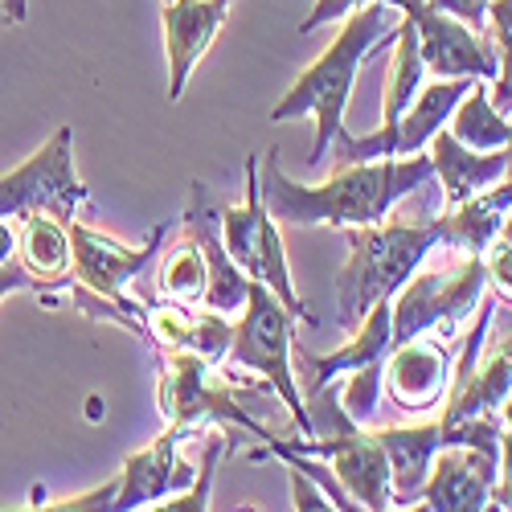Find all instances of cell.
Masks as SVG:
<instances>
[{
	"label": "cell",
	"mask_w": 512,
	"mask_h": 512,
	"mask_svg": "<svg viewBox=\"0 0 512 512\" xmlns=\"http://www.w3.org/2000/svg\"><path fill=\"white\" fill-rule=\"evenodd\" d=\"M435 177L431 152L414 156H386V160H361L340 164L324 185H300L283 177L279 152H267L259 193L267 213L279 226H377L390 218V209L422 189Z\"/></svg>",
	"instance_id": "1"
},
{
	"label": "cell",
	"mask_w": 512,
	"mask_h": 512,
	"mask_svg": "<svg viewBox=\"0 0 512 512\" xmlns=\"http://www.w3.org/2000/svg\"><path fill=\"white\" fill-rule=\"evenodd\" d=\"M390 13H402V9L365 5V9L349 13L332 46L300 78H295V87L275 103L271 123L304 119V115L316 119V144L308 152V168H316L328 156L332 140L345 132V107H349V95L357 87V74H361L365 58H373L381 46L398 41V25L402 21H390Z\"/></svg>",
	"instance_id": "2"
},
{
	"label": "cell",
	"mask_w": 512,
	"mask_h": 512,
	"mask_svg": "<svg viewBox=\"0 0 512 512\" xmlns=\"http://www.w3.org/2000/svg\"><path fill=\"white\" fill-rule=\"evenodd\" d=\"M443 246H447L443 213L426 226H406V222L349 226V259L336 275V304H340L336 320L345 328H357L377 300H390Z\"/></svg>",
	"instance_id": "3"
},
{
	"label": "cell",
	"mask_w": 512,
	"mask_h": 512,
	"mask_svg": "<svg viewBox=\"0 0 512 512\" xmlns=\"http://www.w3.org/2000/svg\"><path fill=\"white\" fill-rule=\"evenodd\" d=\"M291 324H295V316L279 304V295L267 283L250 279V295H246V308L238 312L226 361L238 369L259 373V381H267V386L283 398V406L291 410L295 431L304 439H312V418H308L304 394L295 386V369H291Z\"/></svg>",
	"instance_id": "4"
},
{
	"label": "cell",
	"mask_w": 512,
	"mask_h": 512,
	"mask_svg": "<svg viewBox=\"0 0 512 512\" xmlns=\"http://www.w3.org/2000/svg\"><path fill=\"white\" fill-rule=\"evenodd\" d=\"M222 242L230 250V259L238 263V271L254 283H267L279 304L304 324H316V316L304 308L300 291L291 283V267H287V250L279 238V222L267 213L263 193H259V156H246V197L242 205H222Z\"/></svg>",
	"instance_id": "5"
},
{
	"label": "cell",
	"mask_w": 512,
	"mask_h": 512,
	"mask_svg": "<svg viewBox=\"0 0 512 512\" xmlns=\"http://www.w3.org/2000/svg\"><path fill=\"white\" fill-rule=\"evenodd\" d=\"M156 410L160 418H168L173 426H226V431H246L254 439H275L271 426H263L259 418H250L246 406L234 402L230 381L213 373V365L189 349H164L160 357V390H156Z\"/></svg>",
	"instance_id": "6"
},
{
	"label": "cell",
	"mask_w": 512,
	"mask_h": 512,
	"mask_svg": "<svg viewBox=\"0 0 512 512\" xmlns=\"http://www.w3.org/2000/svg\"><path fill=\"white\" fill-rule=\"evenodd\" d=\"M484 287V254H463V263L451 267H418L394 291V345L426 336L431 328L455 332V324H463L480 308Z\"/></svg>",
	"instance_id": "7"
},
{
	"label": "cell",
	"mask_w": 512,
	"mask_h": 512,
	"mask_svg": "<svg viewBox=\"0 0 512 512\" xmlns=\"http://www.w3.org/2000/svg\"><path fill=\"white\" fill-rule=\"evenodd\" d=\"M82 201H87V185L78 181V168H74L70 123L58 127L13 173L0 177V218L5 222H21L29 213H54V218L70 222Z\"/></svg>",
	"instance_id": "8"
},
{
	"label": "cell",
	"mask_w": 512,
	"mask_h": 512,
	"mask_svg": "<svg viewBox=\"0 0 512 512\" xmlns=\"http://www.w3.org/2000/svg\"><path fill=\"white\" fill-rule=\"evenodd\" d=\"M488 328H492V304L480 308V316L472 320L459 345V361L447 381V398L439 406V426L476 418V414H496L500 402L512 394V332L500 336L484 353Z\"/></svg>",
	"instance_id": "9"
},
{
	"label": "cell",
	"mask_w": 512,
	"mask_h": 512,
	"mask_svg": "<svg viewBox=\"0 0 512 512\" xmlns=\"http://www.w3.org/2000/svg\"><path fill=\"white\" fill-rule=\"evenodd\" d=\"M66 230H70V250H74L70 275L78 279V287H87V291L103 295V300L144 316V304L127 300V283L148 271V263L160 254L168 230L156 226L140 246H123L119 238H111V234H103V230H95L87 222H78V218H70Z\"/></svg>",
	"instance_id": "10"
},
{
	"label": "cell",
	"mask_w": 512,
	"mask_h": 512,
	"mask_svg": "<svg viewBox=\"0 0 512 512\" xmlns=\"http://www.w3.org/2000/svg\"><path fill=\"white\" fill-rule=\"evenodd\" d=\"M406 17L414 21L418 50H422V62L431 74H439V78H480V82L500 74V62H496L488 33H472L463 21L431 9L426 0H410Z\"/></svg>",
	"instance_id": "11"
},
{
	"label": "cell",
	"mask_w": 512,
	"mask_h": 512,
	"mask_svg": "<svg viewBox=\"0 0 512 512\" xmlns=\"http://www.w3.org/2000/svg\"><path fill=\"white\" fill-rule=\"evenodd\" d=\"M451 381V353L439 340H402L390 345L386 361H381V390L402 414H435L447 398Z\"/></svg>",
	"instance_id": "12"
},
{
	"label": "cell",
	"mask_w": 512,
	"mask_h": 512,
	"mask_svg": "<svg viewBox=\"0 0 512 512\" xmlns=\"http://www.w3.org/2000/svg\"><path fill=\"white\" fill-rule=\"evenodd\" d=\"M234 0H164L160 29H164V54H168V99H181L197 62L209 54L213 37L226 25Z\"/></svg>",
	"instance_id": "13"
},
{
	"label": "cell",
	"mask_w": 512,
	"mask_h": 512,
	"mask_svg": "<svg viewBox=\"0 0 512 512\" xmlns=\"http://www.w3.org/2000/svg\"><path fill=\"white\" fill-rule=\"evenodd\" d=\"M500 480V459L476 447H439L422 484V508L431 512H484Z\"/></svg>",
	"instance_id": "14"
},
{
	"label": "cell",
	"mask_w": 512,
	"mask_h": 512,
	"mask_svg": "<svg viewBox=\"0 0 512 512\" xmlns=\"http://www.w3.org/2000/svg\"><path fill=\"white\" fill-rule=\"evenodd\" d=\"M193 431L189 426H173L164 431L152 447L136 451L123 459V472H119V492H115V508L111 512H132V508H148L156 500H168L193 484L197 467L181 463L177 447L189 439Z\"/></svg>",
	"instance_id": "15"
},
{
	"label": "cell",
	"mask_w": 512,
	"mask_h": 512,
	"mask_svg": "<svg viewBox=\"0 0 512 512\" xmlns=\"http://www.w3.org/2000/svg\"><path fill=\"white\" fill-rule=\"evenodd\" d=\"M185 234L201 246L205 267H209V287H205V308L234 316L246 308L250 295V279L238 271V263L230 259V250L222 242V205H213L205 185H193V205L185 209Z\"/></svg>",
	"instance_id": "16"
},
{
	"label": "cell",
	"mask_w": 512,
	"mask_h": 512,
	"mask_svg": "<svg viewBox=\"0 0 512 512\" xmlns=\"http://www.w3.org/2000/svg\"><path fill=\"white\" fill-rule=\"evenodd\" d=\"M381 451L390 459V492H394V504H414L422 496V484L431 476V463H435V451L443 447V426H439V414L422 418L414 426H381L373 431Z\"/></svg>",
	"instance_id": "17"
},
{
	"label": "cell",
	"mask_w": 512,
	"mask_h": 512,
	"mask_svg": "<svg viewBox=\"0 0 512 512\" xmlns=\"http://www.w3.org/2000/svg\"><path fill=\"white\" fill-rule=\"evenodd\" d=\"M431 148V164H435V181L443 185L447 193V209L463 205L467 197H476L484 189H492L496 181H504L508 173V152L504 148H492V152H480V148H467L459 144L447 127L435 132V140L426 144Z\"/></svg>",
	"instance_id": "18"
},
{
	"label": "cell",
	"mask_w": 512,
	"mask_h": 512,
	"mask_svg": "<svg viewBox=\"0 0 512 512\" xmlns=\"http://www.w3.org/2000/svg\"><path fill=\"white\" fill-rule=\"evenodd\" d=\"M390 345H394V295H390V300H377L365 312V320L349 336V345H340L328 357H304V365L312 373L308 390L328 386V381H336L340 373H353V369H365L373 361H386Z\"/></svg>",
	"instance_id": "19"
},
{
	"label": "cell",
	"mask_w": 512,
	"mask_h": 512,
	"mask_svg": "<svg viewBox=\"0 0 512 512\" xmlns=\"http://www.w3.org/2000/svg\"><path fill=\"white\" fill-rule=\"evenodd\" d=\"M512 209V177L496 181L492 189L467 197L463 205L447 209L443 222H447V246L451 250H463V254H484L496 238H500V226Z\"/></svg>",
	"instance_id": "20"
},
{
	"label": "cell",
	"mask_w": 512,
	"mask_h": 512,
	"mask_svg": "<svg viewBox=\"0 0 512 512\" xmlns=\"http://www.w3.org/2000/svg\"><path fill=\"white\" fill-rule=\"evenodd\" d=\"M17 263L37 279V283H66L70 279V230L54 213H29L17 222Z\"/></svg>",
	"instance_id": "21"
},
{
	"label": "cell",
	"mask_w": 512,
	"mask_h": 512,
	"mask_svg": "<svg viewBox=\"0 0 512 512\" xmlns=\"http://www.w3.org/2000/svg\"><path fill=\"white\" fill-rule=\"evenodd\" d=\"M476 78H443V82H422L414 103L406 107L402 123H398V156H414L426 152V144L435 140V132H443L451 111L459 107V99L472 91Z\"/></svg>",
	"instance_id": "22"
},
{
	"label": "cell",
	"mask_w": 512,
	"mask_h": 512,
	"mask_svg": "<svg viewBox=\"0 0 512 512\" xmlns=\"http://www.w3.org/2000/svg\"><path fill=\"white\" fill-rule=\"evenodd\" d=\"M447 132L467 144V148H480V152H492V148H508L512 140V119L492 103L488 95V82H472V91L459 99V107L451 111L447 119Z\"/></svg>",
	"instance_id": "23"
},
{
	"label": "cell",
	"mask_w": 512,
	"mask_h": 512,
	"mask_svg": "<svg viewBox=\"0 0 512 512\" xmlns=\"http://www.w3.org/2000/svg\"><path fill=\"white\" fill-rule=\"evenodd\" d=\"M205 287H209V267H205V254L201 246L181 234V242L164 254V263L156 271V291L160 300L168 304H181V308H205Z\"/></svg>",
	"instance_id": "24"
},
{
	"label": "cell",
	"mask_w": 512,
	"mask_h": 512,
	"mask_svg": "<svg viewBox=\"0 0 512 512\" xmlns=\"http://www.w3.org/2000/svg\"><path fill=\"white\" fill-rule=\"evenodd\" d=\"M234 447V435L226 431V435H209L205 439V447H201V467H197V476H193V484L185 488V492H177V496H168L164 504H156L160 512H205L209 508V488H213V476H218V463H222V455Z\"/></svg>",
	"instance_id": "25"
},
{
	"label": "cell",
	"mask_w": 512,
	"mask_h": 512,
	"mask_svg": "<svg viewBox=\"0 0 512 512\" xmlns=\"http://www.w3.org/2000/svg\"><path fill=\"white\" fill-rule=\"evenodd\" d=\"M488 41L500 62L492 103L500 111H512V0H492L488 5Z\"/></svg>",
	"instance_id": "26"
},
{
	"label": "cell",
	"mask_w": 512,
	"mask_h": 512,
	"mask_svg": "<svg viewBox=\"0 0 512 512\" xmlns=\"http://www.w3.org/2000/svg\"><path fill=\"white\" fill-rule=\"evenodd\" d=\"M381 394H386V390H381V361H373V365L349 373V381L340 386V406L349 410L353 422L369 426V422L377 418V402H381Z\"/></svg>",
	"instance_id": "27"
},
{
	"label": "cell",
	"mask_w": 512,
	"mask_h": 512,
	"mask_svg": "<svg viewBox=\"0 0 512 512\" xmlns=\"http://www.w3.org/2000/svg\"><path fill=\"white\" fill-rule=\"evenodd\" d=\"M365 5H390V9H402V13H406L410 0H316L312 17H304V21H300V33H312V29L328 25V21H345L349 13L365 9Z\"/></svg>",
	"instance_id": "28"
},
{
	"label": "cell",
	"mask_w": 512,
	"mask_h": 512,
	"mask_svg": "<svg viewBox=\"0 0 512 512\" xmlns=\"http://www.w3.org/2000/svg\"><path fill=\"white\" fill-rule=\"evenodd\" d=\"M484 271H488V283L500 300L512 304V242L496 238L488 250H484Z\"/></svg>",
	"instance_id": "29"
},
{
	"label": "cell",
	"mask_w": 512,
	"mask_h": 512,
	"mask_svg": "<svg viewBox=\"0 0 512 512\" xmlns=\"http://www.w3.org/2000/svg\"><path fill=\"white\" fill-rule=\"evenodd\" d=\"M426 5L455 17V21H463L472 33H488V5L492 0H426Z\"/></svg>",
	"instance_id": "30"
},
{
	"label": "cell",
	"mask_w": 512,
	"mask_h": 512,
	"mask_svg": "<svg viewBox=\"0 0 512 512\" xmlns=\"http://www.w3.org/2000/svg\"><path fill=\"white\" fill-rule=\"evenodd\" d=\"M115 492H119V472L103 484V488H95V492H87V496H66V500H58V504H46V508H58V512H87V508H115Z\"/></svg>",
	"instance_id": "31"
},
{
	"label": "cell",
	"mask_w": 512,
	"mask_h": 512,
	"mask_svg": "<svg viewBox=\"0 0 512 512\" xmlns=\"http://www.w3.org/2000/svg\"><path fill=\"white\" fill-rule=\"evenodd\" d=\"M287 472H291V496H295V508H332V496L312 484V476L304 472V467H295L287 463Z\"/></svg>",
	"instance_id": "32"
},
{
	"label": "cell",
	"mask_w": 512,
	"mask_h": 512,
	"mask_svg": "<svg viewBox=\"0 0 512 512\" xmlns=\"http://www.w3.org/2000/svg\"><path fill=\"white\" fill-rule=\"evenodd\" d=\"M46 283H37L17 259H9V263H0V300H5V295H13V291H41Z\"/></svg>",
	"instance_id": "33"
},
{
	"label": "cell",
	"mask_w": 512,
	"mask_h": 512,
	"mask_svg": "<svg viewBox=\"0 0 512 512\" xmlns=\"http://www.w3.org/2000/svg\"><path fill=\"white\" fill-rule=\"evenodd\" d=\"M17 259V222H5L0 218V263Z\"/></svg>",
	"instance_id": "34"
},
{
	"label": "cell",
	"mask_w": 512,
	"mask_h": 512,
	"mask_svg": "<svg viewBox=\"0 0 512 512\" xmlns=\"http://www.w3.org/2000/svg\"><path fill=\"white\" fill-rule=\"evenodd\" d=\"M5 13L9 21H25V0H5Z\"/></svg>",
	"instance_id": "35"
},
{
	"label": "cell",
	"mask_w": 512,
	"mask_h": 512,
	"mask_svg": "<svg viewBox=\"0 0 512 512\" xmlns=\"http://www.w3.org/2000/svg\"><path fill=\"white\" fill-rule=\"evenodd\" d=\"M500 238L512 242V209H508V218H504V226H500Z\"/></svg>",
	"instance_id": "36"
},
{
	"label": "cell",
	"mask_w": 512,
	"mask_h": 512,
	"mask_svg": "<svg viewBox=\"0 0 512 512\" xmlns=\"http://www.w3.org/2000/svg\"><path fill=\"white\" fill-rule=\"evenodd\" d=\"M504 152H508V173H504V177H512V140H508V148H504Z\"/></svg>",
	"instance_id": "37"
}]
</instances>
